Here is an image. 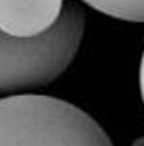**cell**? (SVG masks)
I'll list each match as a JSON object with an SVG mask.
<instances>
[{
    "label": "cell",
    "mask_w": 144,
    "mask_h": 146,
    "mask_svg": "<svg viewBox=\"0 0 144 146\" xmlns=\"http://www.w3.org/2000/svg\"><path fill=\"white\" fill-rule=\"evenodd\" d=\"M84 23V9L68 2L56 25L38 38L0 32V94L41 88L58 79L81 47Z\"/></svg>",
    "instance_id": "7a4b0ae2"
},
{
    "label": "cell",
    "mask_w": 144,
    "mask_h": 146,
    "mask_svg": "<svg viewBox=\"0 0 144 146\" xmlns=\"http://www.w3.org/2000/svg\"><path fill=\"white\" fill-rule=\"evenodd\" d=\"M0 146H114L77 105L38 94L0 99Z\"/></svg>",
    "instance_id": "6da1fadb"
},
{
    "label": "cell",
    "mask_w": 144,
    "mask_h": 146,
    "mask_svg": "<svg viewBox=\"0 0 144 146\" xmlns=\"http://www.w3.org/2000/svg\"><path fill=\"white\" fill-rule=\"evenodd\" d=\"M64 0H0V32L13 38H38L56 25Z\"/></svg>",
    "instance_id": "3957f363"
},
{
    "label": "cell",
    "mask_w": 144,
    "mask_h": 146,
    "mask_svg": "<svg viewBox=\"0 0 144 146\" xmlns=\"http://www.w3.org/2000/svg\"><path fill=\"white\" fill-rule=\"evenodd\" d=\"M139 86H140V98H142V103H144V51H142L140 68H139Z\"/></svg>",
    "instance_id": "5b68a950"
},
{
    "label": "cell",
    "mask_w": 144,
    "mask_h": 146,
    "mask_svg": "<svg viewBox=\"0 0 144 146\" xmlns=\"http://www.w3.org/2000/svg\"><path fill=\"white\" fill-rule=\"evenodd\" d=\"M109 17L129 23H144V0H82Z\"/></svg>",
    "instance_id": "277c9868"
}]
</instances>
